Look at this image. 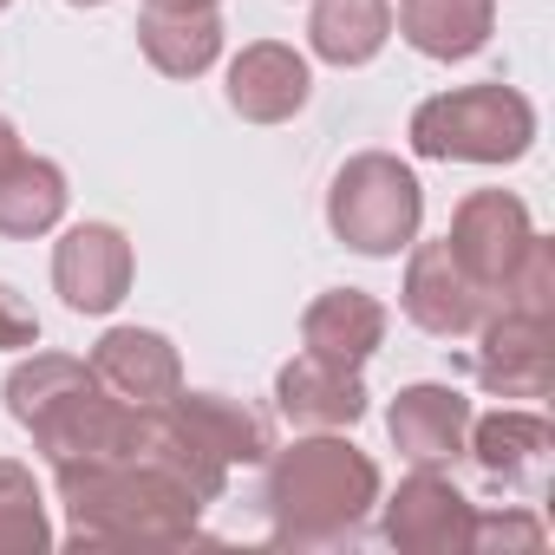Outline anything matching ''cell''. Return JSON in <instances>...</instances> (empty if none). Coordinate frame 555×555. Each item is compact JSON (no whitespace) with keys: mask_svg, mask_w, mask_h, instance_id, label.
<instances>
[{"mask_svg":"<svg viewBox=\"0 0 555 555\" xmlns=\"http://www.w3.org/2000/svg\"><path fill=\"white\" fill-rule=\"evenodd\" d=\"M34 340H40V321L0 288V347H34Z\"/></svg>","mask_w":555,"mask_h":555,"instance_id":"obj_23","label":"cell"},{"mask_svg":"<svg viewBox=\"0 0 555 555\" xmlns=\"http://www.w3.org/2000/svg\"><path fill=\"white\" fill-rule=\"evenodd\" d=\"M529 242L535 235L522 222V203H509L503 190H483V196H470L457 209V229H451L444 248L457 255V268L477 288H503V282H516V261H522Z\"/></svg>","mask_w":555,"mask_h":555,"instance_id":"obj_7","label":"cell"},{"mask_svg":"<svg viewBox=\"0 0 555 555\" xmlns=\"http://www.w3.org/2000/svg\"><path fill=\"white\" fill-rule=\"evenodd\" d=\"M138 34H144V53L157 60V73H170V79L203 73L216 60V47H222L216 8H151Z\"/></svg>","mask_w":555,"mask_h":555,"instance_id":"obj_15","label":"cell"},{"mask_svg":"<svg viewBox=\"0 0 555 555\" xmlns=\"http://www.w3.org/2000/svg\"><path fill=\"white\" fill-rule=\"evenodd\" d=\"M8 157H14V125L0 118V164H8Z\"/></svg>","mask_w":555,"mask_h":555,"instance_id":"obj_24","label":"cell"},{"mask_svg":"<svg viewBox=\"0 0 555 555\" xmlns=\"http://www.w3.org/2000/svg\"><path fill=\"white\" fill-rule=\"evenodd\" d=\"M92 373H99L118 399H131V405L177 399V353H170V340H164V334H138V327L105 334V340H99Z\"/></svg>","mask_w":555,"mask_h":555,"instance_id":"obj_10","label":"cell"},{"mask_svg":"<svg viewBox=\"0 0 555 555\" xmlns=\"http://www.w3.org/2000/svg\"><path fill=\"white\" fill-rule=\"evenodd\" d=\"M464 425H470V405H464L457 392H444V386H412V392H399V405H392V438H399V451H412L418 464L451 457V451L464 444Z\"/></svg>","mask_w":555,"mask_h":555,"instance_id":"obj_13","label":"cell"},{"mask_svg":"<svg viewBox=\"0 0 555 555\" xmlns=\"http://www.w3.org/2000/svg\"><path fill=\"white\" fill-rule=\"evenodd\" d=\"M66 209V177L40 157H8L0 164V235H34Z\"/></svg>","mask_w":555,"mask_h":555,"instance_id":"obj_18","label":"cell"},{"mask_svg":"<svg viewBox=\"0 0 555 555\" xmlns=\"http://www.w3.org/2000/svg\"><path fill=\"white\" fill-rule=\"evenodd\" d=\"M529 131H535V118L509 86H470V92L431 99L412 118V144L425 157H477V164L516 157L529 144Z\"/></svg>","mask_w":555,"mask_h":555,"instance_id":"obj_5","label":"cell"},{"mask_svg":"<svg viewBox=\"0 0 555 555\" xmlns=\"http://www.w3.org/2000/svg\"><path fill=\"white\" fill-rule=\"evenodd\" d=\"M464 535V496L438 477H412L392 503V542L405 548H444Z\"/></svg>","mask_w":555,"mask_h":555,"instance_id":"obj_19","label":"cell"},{"mask_svg":"<svg viewBox=\"0 0 555 555\" xmlns=\"http://www.w3.org/2000/svg\"><path fill=\"white\" fill-rule=\"evenodd\" d=\"M53 282L60 295L79 308V314H105L125 301V282H131V242L105 222H86L60 242L53 255Z\"/></svg>","mask_w":555,"mask_h":555,"instance_id":"obj_8","label":"cell"},{"mask_svg":"<svg viewBox=\"0 0 555 555\" xmlns=\"http://www.w3.org/2000/svg\"><path fill=\"white\" fill-rule=\"evenodd\" d=\"M483 379L496 392H542L548 386V321L535 308H522V314H509V321L490 327Z\"/></svg>","mask_w":555,"mask_h":555,"instance_id":"obj_17","label":"cell"},{"mask_svg":"<svg viewBox=\"0 0 555 555\" xmlns=\"http://www.w3.org/2000/svg\"><path fill=\"white\" fill-rule=\"evenodd\" d=\"M282 535H340L373 503V464L347 444H295L268 477Z\"/></svg>","mask_w":555,"mask_h":555,"instance_id":"obj_3","label":"cell"},{"mask_svg":"<svg viewBox=\"0 0 555 555\" xmlns=\"http://www.w3.org/2000/svg\"><path fill=\"white\" fill-rule=\"evenodd\" d=\"M60 490L73 503V535L86 542H164L196 522V490L170 464L138 457H99V464H60Z\"/></svg>","mask_w":555,"mask_h":555,"instance_id":"obj_2","label":"cell"},{"mask_svg":"<svg viewBox=\"0 0 555 555\" xmlns=\"http://www.w3.org/2000/svg\"><path fill=\"white\" fill-rule=\"evenodd\" d=\"M399 27L431 60H464L490 34V0H399Z\"/></svg>","mask_w":555,"mask_h":555,"instance_id":"obj_14","label":"cell"},{"mask_svg":"<svg viewBox=\"0 0 555 555\" xmlns=\"http://www.w3.org/2000/svg\"><path fill=\"white\" fill-rule=\"evenodd\" d=\"M79 8H99V0H79Z\"/></svg>","mask_w":555,"mask_h":555,"instance_id":"obj_25","label":"cell"},{"mask_svg":"<svg viewBox=\"0 0 555 555\" xmlns=\"http://www.w3.org/2000/svg\"><path fill=\"white\" fill-rule=\"evenodd\" d=\"M8 399H14V418L40 431L53 464H99V457H144L151 451V418L99 399V386L73 360L21 366L8 379Z\"/></svg>","mask_w":555,"mask_h":555,"instance_id":"obj_1","label":"cell"},{"mask_svg":"<svg viewBox=\"0 0 555 555\" xmlns=\"http://www.w3.org/2000/svg\"><path fill=\"white\" fill-rule=\"evenodd\" d=\"M282 412L295 425H353L366 412V392H360L353 366H327L308 353L282 373Z\"/></svg>","mask_w":555,"mask_h":555,"instance_id":"obj_12","label":"cell"},{"mask_svg":"<svg viewBox=\"0 0 555 555\" xmlns=\"http://www.w3.org/2000/svg\"><path fill=\"white\" fill-rule=\"evenodd\" d=\"M386 334V314L366 295H321L308 308V353L327 366H360Z\"/></svg>","mask_w":555,"mask_h":555,"instance_id":"obj_16","label":"cell"},{"mask_svg":"<svg viewBox=\"0 0 555 555\" xmlns=\"http://www.w3.org/2000/svg\"><path fill=\"white\" fill-rule=\"evenodd\" d=\"M229 105L255 125H274L308 105V66L288 53V47H248L235 66H229Z\"/></svg>","mask_w":555,"mask_h":555,"instance_id":"obj_11","label":"cell"},{"mask_svg":"<svg viewBox=\"0 0 555 555\" xmlns=\"http://www.w3.org/2000/svg\"><path fill=\"white\" fill-rule=\"evenodd\" d=\"M542 444H548V431L535 425V418H516V412H503V418H483V431H477V457H483V470H522V464H535L542 457Z\"/></svg>","mask_w":555,"mask_h":555,"instance_id":"obj_22","label":"cell"},{"mask_svg":"<svg viewBox=\"0 0 555 555\" xmlns=\"http://www.w3.org/2000/svg\"><path fill=\"white\" fill-rule=\"evenodd\" d=\"M386 27H392L386 0H321L314 8V53L334 66H360L379 53Z\"/></svg>","mask_w":555,"mask_h":555,"instance_id":"obj_20","label":"cell"},{"mask_svg":"<svg viewBox=\"0 0 555 555\" xmlns=\"http://www.w3.org/2000/svg\"><path fill=\"white\" fill-rule=\"evenodd\" d=\"M261 451H268L261 418H248L242 405L209 399V392H190L164 418H151V457L170 464L196 496H216L222 490V470L229 464H255Z\"/></svg>","mask_w":555,"mask_h":555,"instance_id":"obj_4","label":"cell"},{"mask_svg":"<svg viewBox=\"0 0 555 555\" xmlns=\"http://www.w3.org/2000/svg\"><path fill=\"white\" fill-rule=\"evenodd\" d=\"M334 235L353 242L360 255H392L418 229V183L392 157H353L334 177Z\"/></svg>","mask_w":555,"mask_h":555,"instance_id":"obj_6","label":"cell"},{"mask_svg":"<svg viewBox=\"0 0 555 555\" xmlns=\"http://www.w3.org/2000/svg\"><path fill=\"white\" fill-rule=\"evenodd\" d=\"M405 308L418 327L431 334H470L483 321V288L457 268V255L444 242H431L418 261H412V282H405Z\"/></svg>","mask_w":555,"mask_h":555,"instance_id":"obj_9","label":"cell"},{"mask_svg":"<svg viewBox=\"0 0 555 555\" xmlns=\"http://www.w3.org/2000/svg\"><path fill=\"white\" fill-rule=\"evenodd\" d=\"M0 548H47V516L34 496V477L0 464Z\"/></svg>","mask_w":555,"mask_h":555,"instance_id":"obj_21","label":"cell"},{"mask_svg":"<svg viewBox=\"0 0 555 555\" xmlns=\"http://www.w3.org/2000/svg\"><path fill=\"white\" fill-rule=\"evenodd\" d=\"M0 8H8V0H0Z\"/></svg>","mask_w":555,"mask_h":555,"instance_id":"obj_26","label":"cell"}]
</instances>
